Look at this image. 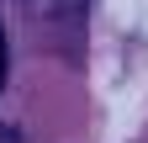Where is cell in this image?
I'll list each match as a JSON object with an SVG mask.
<instances>
[{
	"mask_svg": "<svg viewBox=\"0 0 148 143\" xmlns=\"http://www.w3.org/2000/svg\"><path fill=\"white\" fill-rule=\"evenodd\" d=\"M0 85H5V27H0Z\"/></svg>",
	"mask_w": 148,
	"mask_h": 143,
	"instance_id": "cell-1",
	"label": "cell"
}]
</instances>
